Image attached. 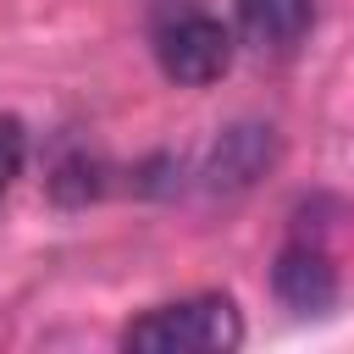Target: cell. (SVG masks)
Wrapping results in <instances>:
<instances>
[{
  "label": "cell",
  "mask_w": 354,
  "mask_h": 354,
  "mask_svg": "<svg viewBox=\"0 0 354 354\" xmlns=\"http://www.w3.org/2000/svg\"><path fill=\"white\" fill-rule=\"evenodd\" d=\"M310 28H315L310 0H238V33L260 55H293Z\"/></svg>",
  "instance_id": "5"
},
{
  "label": "cell",
  "mask_w": 354,
  "mask_h": 354,
  "mask_svg": "<svg viewBox=\"0 0 354 354\" xmlns=\"http://www.w3.org/2000/svg\"><path fill=\"white\" fill-rule=\"evenodd\" d=\"M271 293L293 310V315H321L337 304V271L326 260L321 243H288L271 266Z\"/></svg>",
  "instance_id": "3"
},
{
  "label": "cell",
  "mask_w": 354,
  "mask_h": 354,
  "mask_svg": "<svg viewBox=\"0 0 354 354\" xmlns=\"http://www.w3.org/2000/svg\"><path fill=\"white\" fill-rule=\"evenodd\" d=\"M149 44H155L160 72L177 88H205L232 66V28L221 17H210L205 6H188V0H177L155 17Z\"/></svg>",
  "instance_id": "2"
},
{
  "label": "cell",
  "mask_w": 354,
  "mask_h": 354,
  "mask_svg": "<svg viewBox=\"0 0 354 354\" xmlns=\"http://www.w3.org/2000/svg\"><path fill=\"white\" fill-rule=\"evenodd\" d=\"M22 160H28V133H22L17 116H0V199L22 177Z\"/></svg>",
  "instance_id": "6"
},
{
  "label": "cell",
  "mask_w": 354,
  "mask_h": 354,
  "mask_svg": "<svg viewBox=\"0 0 354 354\" xmlns=\"http://www.w3.org/2000/svg\"><path fill=\"white\" fill-rule=\"evenodd\" d=\"M238 343H243V315L227 293L155 304L122 332V348H138V354H232Z\"/></svg>",
  "instance_id": "1"
},
{
  "label": "cell",
  "mask_w": 354,
  "mask_h": 354,
  "mask_svg": "<svg viewBox=\"0 0 354 354\" xmlns=\"http://www.w3.org/2000/svg\"><path fill=\"white\" fill-rule=\"evenodd\" d=\"M277 160V138H271V127H254V122H243V127H227L221 138H216V149H210V160H205V188H216V194H238V188H249L254 177H266V166Z\"/></svg>",
  "instance_id": "4"
}]
</instances>
